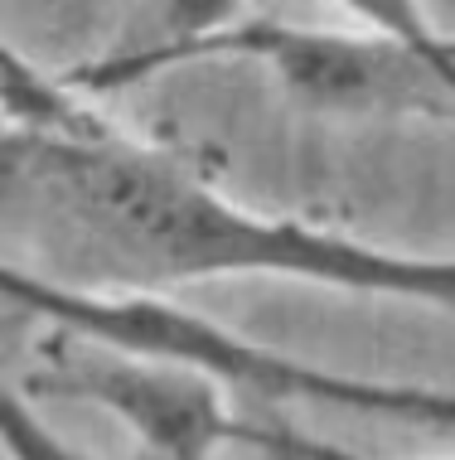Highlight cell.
Segmentation results:
<instances>
[{
	"label": "cell",
	"mask_w": 455,
	"mask_h": 460,
	"mask_svg": "<svg viewBox=\"0 0 455 460\" xmlns=\"http://www.w3.org/2000/svg\"><path fill=\"white\" fill-rule=\"evenodd\" d=\"M0 190L24 204L64 262L83 267L68 277L78 286L170 291L228 277H286L455 310V257L392 252L301 218L257 214L112 127L0 131Z\"/></svg>",
	"instance_id": "cell-1"
},
{
	"label": "cell",
	"mask_w": 455,
	"mask_h": 460,
	"mask_svg": "<svg viewBox=\"0 0 455 460\" xmlns=\"http://www.w3.org/2000/svg\"><path fill=\"white\" fill-rule=\"evenodd\" d=\"M0 301L20 315L92 340L102 349L155 358V364L189 368L199 378L232 393H252L262 402H315L344 407L363 417H402L432 431H455V393L422 388V383H378L354 373L315 368L296 354L252 344L248 334L218 325L199 310L175 305L165 291H112V286H78L44 271H30L0 257Z\"/></svg>",
	"instance_id": "cell-2"
},
{
	"label": "cell",
	"mask_w": 455,
	"mask_h": 460,
	"mask_svg": "<svg viewBox=\"0 0 455 460\" xmlns=\"http://www.w3.org/2000/svg\"><path fill=\"white\" fill-rule=\"evenodd\" d=\"M199 58H252L301 107L325 117H416L455 127V44L441 54L412 49L388 34L296 30L276 20L223 24L184 44H127L117 54L58 73L73 93H117Z\"/></svg>",
	"instance_id": "cell-3"
},
{
	"label": "cell",
	"mask_w": 455,
	"mask_h": 460,
	"mask_svg": "<svg viewBox=\"0 0 455 460\" xmlns=\"http://www.w3.org/2000/svg\"><path fill=\"white\" fill-rule=\"evenodd\" d=\"M34 383L44 393H64L83 397L92 407H107L136 431L155 460H214L223 446H238L242 431V421L223 412L218 383L175 364L102 349L92 340H78V349L58 344L48 354V364L34 373Z\"/></svg>",
	"instance_id": "cell-4"
},
{
	"label": "cell",
	"mask_w": 455,
	"mask_h": 460,
	"mask_svg": "<svg viewBox=\"0 0 455 460\" xmlns=\"http://www.w3.org/2000/svg\"><path fill=\"white\" fill-rule=\"evenodd\" d=\"M0 111L15 127H48V131L102 127L88 107H78V93L64 78H48L44 68H34L5 34H0Z\"/></svg>",
	"instance_id": "cell-5"
},
{
	"label": "cell",
	"mask_w": 455,
	"mask_h": 460,
	"mask_svg": "<svg viewBox=\"0 0 455 460\" xmlns=\"http://www.w3.org/2000/svg\"><path fill=\"white\" fill-rule=\"evenodd\" d=\"M0 451L10 460H97L78 441H68L58 427H48L30 407V397L5 378H0Z\"/></svg>",
	"instance_id": "cell-6"
},
{
	"label": "cell",
	"mask_w": 455,
	"mask_h": 460,
	"mask_svg": "<svg viewBox=\"0 0 455 460\" xmlns=\"http://www.w3.org/2000/svg\"><path fill=\"white\" fill-rule=\"evenodd\" d=\"M335 5L344 10V15L359 20L363 30L388 34V40H402L412 49H426V54H441V49L455 44V40H446V34L422 15L416 0H335Z\"/></svg>",
	"instance_id": "cell-7"
},
{
	"label": "cell",
	"mask_w": 455,
	"mask_h": 460,
	"mask_svg": "<svg viewBox=\"0 0 455 460\" xmlns=\"http://www.w3.org/2000/svg\"><path fill=\"white\" fill-rule=\"evenodd\" d=\"M238 446H252V451H262L272 460H378V456L349 451V446L305 437L296 427H248V421H242V431H238Z\"/></svg>",
	"instance_id": "cell-8"
}]
</instances>
